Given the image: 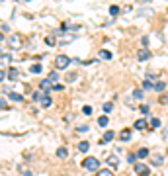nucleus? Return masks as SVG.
<instances>
[{
  "instance_id": "11",
  "label": "nucleus",
  "mask_w": 168,
  "mask_h": 176,
  "mask_svg": "<svg viewBox=\"0 0 168 176\" xmlns=\"http://www.w3.org/2000/svg\"><path fill=\"white\" fill-rule=\"evenodd\" d=\"M119 139H121V141H129L131 139V131L129 129H123L121 133H119Z\"/></svg>"
},
{
  "instance_id": "24",
  "label": "nucleus",
  "mask_w": 168,
  "mask_h": 176,
  "mask_svg": "<svg viewBox=\"0 0 168 176\" xmlns=\"http://www.w3.org/2000/svg\"><path fill=\"white\" fill-rule=\"evenodd\" d=\"M151 127H155V129H156V127H160V119H158V117H153V119H151Z\"/></svg>"
},
{
  "instance_id": "19",
  "label": "nucleus",
  "mask_w": 168,
  "mask_h": 176,
  "mask_svg": "<svg viewBox=\"0 0 168 176\" xmlns=\"http://www.w3.org/2000/svg\"><path fill=\"white\" fill-rule=\"evenodd\" d=\"M100 55H102V59H106V61H109V59L113 57V55H112V53H109L108 49H102V51H100Z\"/></svg>"
},
{
  "instance_id": "37",
  "label": "nucleus",
  "mask_w": 168,
  "mask_h": 176,
  "mask_svg": "<svg viewBox=\"0 0 168 176\" xmlns=\"http://www.w3.org/2000/svg\"><path fill=\"white\" fill-rule=\"evenodd\" d=\"M158 102H160V104H166V102H168V98H166V96H160V100H158Z\"/></svg>"
},
{
  "instance_id": "38",
  "label": "nucleus",
  "mask_w": 168,
  "mask_h": 176,
  "mask_svg": "<svg viewBox=\"0 0 168 176\" xmlns=\"http://www.w3.org/2000/svg\"><path fill=\"white\" fill-rule=\"evenodd\" d=\"M6 108V100H0V110H4Z\"/></svg>"
},
{
  "instance_id": "26",
  "label": "nucleus",
  "mask_w": 168,
  "mask_h": 176,
  "mask_svg": "<svg viewBox=\"0 0 168 176\" xmlns=\"http://www.w3.org/2000/svg\"><path fill=\"white\" fill-rule=\"evenodd\" d=\"M76 80V72H69L67 74V82H74Z\"/></svg>"
},
{
  "instance_id": "16",
  "label": "nucleus",
  "mask_w": 168,
  "mask_h": 176,
  "mask_svg": "<svg viewBox=\"0 0 168 176\" xmlns=\"http://www.w3.org/2000/svg\"><path fill=\"white\" fill-rule=\"evenodd\" d=\"M78 149H80L82 153H86L88 149H90V143H88V141H82V143H78Z\"/></svg>"
},
{
  "instance_id": "13",
  "label": "nucleus",
  "mask_w": 168,
  "mask_h": 176,
  "mask_svg": "<svg viewBox=\"0 0 168 176\" xmlns=\"http://www.w3.org/2000/svg\"><path fill=\"white\" fill-rule=\"evenodd\" d=\"M113 137H115L113 131H106V133H104V143H109V141L113 139Z\"/></svg>"
},
{
  "instance_id": "27",
  "label": "nucleus",
  "mask_w": 168,
  "mask_h": 176,
  "mask_svg": "<svg viewBox=\"0 0 168 176\" xmlns=\"http://www.w3.org/2000/svg\"><path fill=\"white\" fill-rule=\"evenodd\" d=\"M113 110V104L112 102H106V104H104V111H112Z\"/></svg>"
},
{
  "instance_id": "15",
  "label": "nucleus",
  "mask_w": 168,
  "mask_h": 176,
  "mask_svg": "<svg viewBox=\"0 0 168 176\" xmlns=\"http://www.w3.org/2000/svg\"><path fill=\"white\" fill-rule=\"evenodd\" d=\"M18 76H20V72L16 71V68H10V72H8V78H10V80H16Z\"/></svg>"
},
{
  "instance_id": "21",
  "label": "nucleus",
  "mask_w": 168,
  "mask_h": 176,
  "mask_svg": "<svg viewBox=\"0 0 168 176\" xmlns=\"http://www.w3.org/2000/svg\"><path fill=\"white\" fill-rule=\"evenodd\" d=\"M96 176H113V172H112V170H106V168H104V170H98Z\"/></svg>"
},
{
  "instance_id": "35",
  "label": "nucleus",
  "mask_w": 168,
  "mask_h": 176,
  "mask_svg": "<svg viewBox=\"0 0 168 176\" xmlns=\"http://www.w3.org/2000/svg\"><path fill=\"white\" fill-rule=\"evenodd\" d=\"M141 111H143V114H149V106L143 104V106H141Z\"/></svg>"
},
{
  "instance_id": "4",
  "label": "nucleus",
  "mask_w": 168,
  "mask_h": 176,
  "mask_svg": "<svg viewBox=\"0 0 168 176\" xmlns=\"http://www.w3.org/2000/svg\"><path fill=\"white\" fill-rule=\"evenodd\" d=\"M135 172L139 176H149L151 174V168L147 164H141V162H135Z\"/></svg>"
},
{
  "instance_id": "34",
  "label": "nucleus",
  "mask_w": 168,
  "mask_h": 176,
  "mask_svg": "<svg viewBox=\"0 0 168 176\" xmlns=\"http://www.w3.org/2000/svg\"><path fill=\"white\" fill-rule=\"evenodd\" d=\"M82 111L88 115V114H92V108H90V106H84V110H82Z\"/></svg>"
},
{
  "instance_id": "22",
  "label": "nucleus",
  "mask_w": 168,
  "mask_h": 176,
  "mask_svg": "<svg viewBox=\"0 0 168 176\" xmlns=\"http://www.w3.org/2000/svg\"><path fill=\"white\" fill-rule=\"evenodd\" d=\"M41 106H43V108H49V106H51V98H49V96H45V98L41 100Z\"/></svg>"
},
{
  "instance_id": "28",
  "label": "nucleus",
  "mask_w": 168,
  "mask_h": 176,
  "mask_svg": "<svg viewBox=\"0 0 168 176\" xmlns=\"http://www.w3.org/2000/svg\"><path fill=\"white\" fill-rule=\"evenodd\" d=\"M109 14H112V16H117V14H119V6H112V8H109Z\"/></svg>"
},
{
  "instance_id": "41",
  "label": "nucleus",
  "mask_w": 168,
  "mask_h": 176,
  "mask_svg": "<svg viewBox=\"0 0 168 176\" xmlns=\"http://www.w3.org/2000/svg\"><path fill=\"white\" fill-rule=\"evenodd\" d=\"M24 2H28V0H24Z\"/></svg>"
},
{
  "instance_id": "32",
  "label": "nucleus",
  "mask_w": 168,
  "mask_h": 176,
  "mask_svg": "<svg viewBox=\"0 0 168 176\" xmlns=\"http://www.w3.org/2000/svg\"><path fill=\"white\" fill-rule=\"evenodd\" d=\"M57 78H59V74H57V72H51V74H49V80H51V82H55Z\"/></svg>"
},
{
  "instance_id": "3",
  "label": "nucleus",
  "mask_w": 168,
  "mask_h": 176,
  "mask_svg": "<svg viewBox=\"0 0 168 176\" xmlns=\"http://www.w3.org/2000/svg\"><path fill=\"white\" fill-rule=\"evenodd\" d=\"M71 65V59L67 55H57L55 59V68H59V71H63V68H69Z\"/></svg>"
},
{
  "instance_id": "18",
  "label": "nucleus",
  "mask_w": 168,
  "mask_h": 176,
  "mask_svg": "<svg viewBox=\"0 0 168 176\" xmlns=\"http://www.w3.org/2000/svg\"><path fill=\"white\" fill-rule=\"evenodd\" d=\"M108 164H109V166H112V168H113V166L117 168V164H119V161H117V157H109V158H108Z\"/></svg>"
},
{
  "instance_id": "2",
  "label": "nucleus",
  "mask_w": 168,
  "mask_h": 176,
  "mask_svg": "<svg viewBox=\"0 0 168 176\" xmlns=\"http://www.w3.org/2000/svg\"><path fill=\"white\" fill-rule=\"evenodd\" d=\"M6 43H8V47H12V49H22V45H24V39H22V35H18V33H12L10 37H6Z\"/></svg>"
},
{
  "instance_id": "6",
  "label": "nucleus",
  "mask_w": 168,
  "mask_h": 176,
  "mask_svg": "<svg viewBox=\"0 0 168 176\" xmlns=\"http://www.w3.org/2000/svg\"><path fill=\"white\" fill-rule=\"evenodd\" d=\"M149 57H151L149 49H141V51H139V55H137V59H139V61H147Z\"/></svg>"
},
{
  "instance_id": "40",
  "label": "nucleus",
  "mask_w": 168,
  "mask_h": 176,
  "mask_svg": "<svg viewBox=\"0 0 168 176\" xmlns=\"http://www.w3.org/2000/svg\"><path fill=\"white\" fill-rule=\"evenodd\" d=\"M2 39H6V37H4V35H2V33H0V41H2Z\"/></svg>"
},
{
  "instance_id": "5",
  "label": "nucleus",
  "mask_w": 168,
  "mask_h": 176,
  "mask_svg": "<svg viewBox=\"0 0 168 176\" xmlns=\"http://www.w3.org/2000/svg\"><path fill=\"white\" fill-rule=\"evenodd\" d=\"M153 90H156V92H164V90H166L164 80H156V82L153 84Z\"/></svg>"
},
{
  "instance_id": "29",
  "label": "nucleus",
  "mask_w": 168,
  "mask_h": 176,
  "mask_svg": "<svg viewBox=\"0 0 168 176\" xmlns=\"http://www.w3.org/2000/svg\"><path fill=\"white\" fill-rule=\"evenodd\" d=\"M133 96L137 100H141V98H143V90H133Z\"/></svg>"
},
{
  "instance_id": "17",
  "label": "nucleus",
  "mask_w": 168,
  "mask_h": 176,
  "mask_svg": "<svg viewBox=\"0 0 168 176\" xmlns=\"http://www.w3.org/2000/svg\"><path fill=\"white\" fill-rule=\"evenodd\" d=\"M108 121H109V119H108V115L98 117V125H100V127H106V125H108Z\"/></svg>"
},
{
  "instance_id": "8",
  "label": "nucleus",
  "mask_w": 168,
  "mask_h": 176,
  "mask_svg": "<svg viewBox=\"0 0 168 176\" xmlns=\"http://www.w3.org/2000/svg\"><path fill=\"white\" fill-rule=\"evenodd\" d=\"M8 98L10 100H14V102H22V94H18V92H8Z\"/></svg>"
},
{
  "instance_id": "20",
  "label": "nucleus",
  "mask_w": 168,
  "mask_h": 176,
  "mask_svg": "<svg viewBox=\"0 0 168 176\" xmlns=\"http://www.w3.org/2000/svg\"><path fill=\"white\" fill-rule=\"evenodd\" d=\"M147 154H149V149H139V151H137V158H145Z\"/></svg>"
},
{
  "instance_id": "9",
  "label": "nucleus",
  "mask_w": 168,
  "mask_h": 176,
  "mask_svg": "<svg viewBox=\"0 0 168 176\" xmlns=\"http://www.w3.org/2000/svg\"><path fill=\"white\" fill-rule=\"evenodd\" d=\"M57 157H59V158H67V157H69V151H67V147L57 149Z\"/></svg>"
},
{
  "instance_id": "10",
  "label": "nucleus",
  "mask_w": 168,
  "mask_h": 176,
  "mask_svg": "<svg viewBox=\"0 0 168 176\" xmlns=\"http://www.w3.org/2000/svg\"><path fill=\"white\" fill-rule=\"evenodd\" d=\"M51 86H53V84H51L49 78H45V80H41V82H39V88H41V90H49Z\"/></svg>"
},
{
  "instance_id": "25",
  "label": "nucleus",
  "mask_w": 168,
  "mask_h": 176,
  "mask_svg": "<svg viewBox=\"0 0 168 176\" xmlns=\"http://www.w3.org/2000/svg\"><path fill=\"white\" fill-rule=\"evenodd\" d=\"M143 90H153V82H151L149 78H147V80L143 82Z\"/></svg>"
},
{
  "instance_id": "31",
  "label": "nucleus",
  "mask_w": 168,
  "mask_h": 176,
  "mask_svg": "<svg viewBox=\"0 0 168 176\" xmlns=\"http://www.w3.org/2000/svg\"><path fill=\"white\" fill-rule=\"evenodd\" d=\"M45 43L47 45H55V37H45Z\"/></svg>"
},
{
  "instance_id": "7",
  "label": "nucleus",
  "mask_w": 168,
  "mask_h": 176,
  "mask_svg": "<svg viewBox=\"0 0 168 176\" xmlns=\"http://www.w3.org/2000/svg\"><path fill=\"white\" fill-rule=\"evenodd\" d=\"M41 71H43V67H41L39 63H35V65H31V67H29V72H31V74H39Z\"/></svg>"
},
{
  "instance_id": "23",
  "label": "nucleus",
  "mask_w": 168,
  "mask_h": 176,
  "mask_svg": "<svg viewBox=\"0 0 168 176\" xmlns=\"http://www.w3.org/2000/svg\"><path fill=\"white\" fill-rule=\"evenodd\" d=\"M43 98H45V94H43V92H35V94H33V100H35V102H41Z\"/></svg>"
},
{
  "instance_id": "1",
  "label": "nucleus",
  "mask_w": 168,
  "mask_h": 176,
  "mask_svg": "<svg viewBox=\"0 0 168 176\" xmlns=\"http://www.w3.org/2000/svg\"><path fill=\"white\" fill-rule=\"evenodd\" d=\"M82 166H84V170H90V172H98V170H100V161H98V158H94V157H88V158H84Z\"/></svg>"
},
{
  "instance_id": "39",
  "label": "nucleus",
  "mask_w": 168,
  "mask_h": 176,
  "mask_svg": "<svg viewBox=\"0 0 168 176\" xmlns=\"http://www.w3.org/2000/svg\"><path fill=\"white\" fill-rule=\"evenodd\" d=\"M24 176H31V172L29 170H24Z\"/></svg>"
},
{
  "instance_id": "33",
  "label": "nucleus",
  "mask_w": 168,
  "mask_h": 176,
  "mask_svg": "<svg viewBox=\"0 0 168 176\" xmlns=\"http://www.w3.org/2000/svg\"><path fill=\"white\" fill-rule=\"evenodd\" d=\"M76 131H78V133H86V131H88V125H80Z\"/></svg>"
},
{
  "instance_id": "14",
  "label": "nucleus",
  "mask_w": 168,
  "mask_h": 176,
  "mask_svg": "<svg viewBox=\"0 0 168 176\" xmlns=\"http://www.w3.org/2000/svg\"><path fill=\"white\" fill-rule=\"evenodd\" d=\"M162 161H164V158H162V154H155V157H153V164H155V166H160Z\"/></svg>"
},
{
  "instance_id": "30",
  "label": "nucleus",
  "mask_w": 168,
  "mask_h": 176,
  "mask_svg": "<svg viewBox=\"0 0 168 176\" xmlns=\"http://www.w3.org/2000/svg\"><path fill=\"white\" fill-rule=\"evenodd\" d=\"M127 161H129V164H131V162H133V164H135V161H137V154H131V153H129V157H127Z\"/></svg>"
},
{
  "instance_id": "12",
  "label": "nucleus",
  "mask_w": 168,
  "mask_h": 176,
  "mask_svg": "<svg viewBox=\"0 0 168 176\" xmlns=\"http://www.w3.org/2000/svg\"><path fill=\"white\" fill-rule=\"evenodd\" d=\"M135 129H147V119H137L135 121Z\"/></svg>"
},
{
  "instance_id": "36",
  "label": "nucleus",
  "mask_w": 168,
  "mask_h": 176,
  "mask_svg": "<svg viewBox=\"0 0 168 176\" xmlns=\"http://www.w3.org/2000/svg\"><path fill=\"white\" fill-rule=\"evenodd\" d=\"M4 78H6V71H2V68H0V82H2Z\"/></svg>"
}]
</instances>
